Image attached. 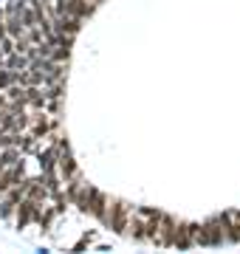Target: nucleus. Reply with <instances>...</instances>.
I'll use <instances>...</instances> for the list:
<instances>
[{"instance_id":"obj_4","label":"nucleus","mask_w":240,"mask_h":254,"mask_svg":"<svg viewBox=\"0 0 240 254\" xmlns=\"http://www.w3.org/2000/svg\"><path fill=\"white\" fill-rule=\"evenodd\" d=\"M130 212H133V206H130L127 200H119V198H116V209H113L111 229H116L119 235H124V229H127V220H130Z\"/></svg>"},{"instance_id":"obj_6","label":"nucleus","mask_w":240,"mask_h":254,"mask_svg":"<svg viewBox=\"0 0 240 254\" xmlns=\"http://www.w3.org/2000/svg\"><path fill=\"white\" fill-rule=\"evenodd\" d=\"M223 215H226L232 232H235V235H238V240H240V209H232V212H223Z\"/></svg>"},{"instance_id":"obj_1","label":"nucleus","mask_w":240,"mask_h":254,"mask_svg":"<svg viewBox=\"0 0 240 254\" xmlns=\"http://www.w3.org/2000/svg\"><path fill=\"white\" fill-rule=\"evenodd\" d=\"M158 209H147V206H133L130 212V220H127V229H124V237H133V240H150V232L156 226L158 220Z\"/></svg>"},{"instance_id":"obj_7","label":"nucleus","mask_w":240,"mask_h":254,"mask_svg":"<svg viewBox=\"0 0 240 254\" xmlns=\"http://www.w3.org/2000/svg\"><path fill=\"white\" fill-rule=\"evenodd\" d=\"M85 3H88V6H91V9H96V6H99L102 0H85Z\"/></svg>"},{"instance_id":"obj_3","label":"nucleus","mask_w":240,"mask_h":254,"mask_svg":"<svg viewBox=\"0 0 240 254\" xmlns=\"http://www.w3.org/2000/svg\"><path fill=\"white\" fill-rule=\"evenodd\" d=\"M57 9L68 11V14H74L76 20H88L96 9H91L85 0H57Z\"/></svg>"},{"instance_id":"obj_2","label":"nucleus","mask_w":240,"mask_h":254,"mask_svg":"<svg viewBox=\"0 0 240 254\" xmlns=\"http://www.w3.org/2000/svg\"><path fill=\"white\" fill-rule=\"evenodd\" d=\"M176 226L178 220L170 218V215H158L156 226H153V232H150V240L147 243H156V246H173V237H176Z\"/></svg>"},{"instance_id":"obj_5","label":"nucleus","mask_w":240,"mask_h":254,"mask_svg":"<svg viewBox=\"0 0 240 254\" xmlns=\"http://www.w3.org/2000/svg\"><path fill=\"white\" fill-rule=\"evenodd\" d=\"M173 246H178V249H192V240H189V223L178 220L176 237H173Z\"/></svg>"}]
</instances>
